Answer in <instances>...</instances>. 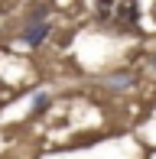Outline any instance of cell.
<instances>
[{
    "label": "cell",
    "instance_id": "1",
    "mask_svg": "<svg viewBox=\"0 0 156 159\" xmlns=\"http://www.w3.org/2000/svg\"><path fill=\"white\" fill-rule=\"evenodd\" d=\"M94 20L111 33H133L140 26V3L137 0H94Z\"/></svg>",
    "mask_w": 156,
    "mask_h": 159
}]
</instances>
